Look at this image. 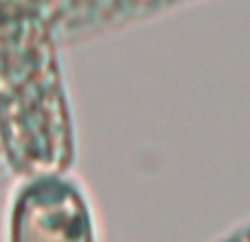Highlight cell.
<instances>
[{
	"instance_id": "cell-3",
	"label": "cell",
	"mask_w": 250,
	"mask_h": 242,
	"mask_svg": "<svg viewBox=\"0 0 250 242\" xmlns=\"http://www.w3.org/2000/svg\"><path fill=\"white\" fill-rule=\"evenodd\" d=\"M187 2H193V0H156L154 2V11H165V9H173L176 4H187Z\"/></svg>"
},
{
	"instance_id": "cell-1",
	"label": "cell",
	"mask_w": 250,
	"mask_h": 242,
	"mask_svg": "<svg viewBox=\"0 0 250 242\" xmlns=\"http://www.w3.org/2000/svg\"><path fill=\"white\" fill-rule=\"evenodd\" d=\"M7 242H99L83 183L73 172L16 181L7 205Z\"/></svg>"
},
{
	"instance_id": "cell-2",
	"label": "cell",
	"mask_w": 250,
	"mask_h": 242,
	"mask_svg": "<svg viewBox=\"0 0 250 242\" xmlns=\"http://www.w3.org/2000/svg\"><path fill=\"white\" fill-rule=\"evenodd\" d=\"M11 181H16V178H13V172H11V168H9L7 154H4L2 141H0V187L9 185V183H11Z\"/></svg>"
}]
</instances>
